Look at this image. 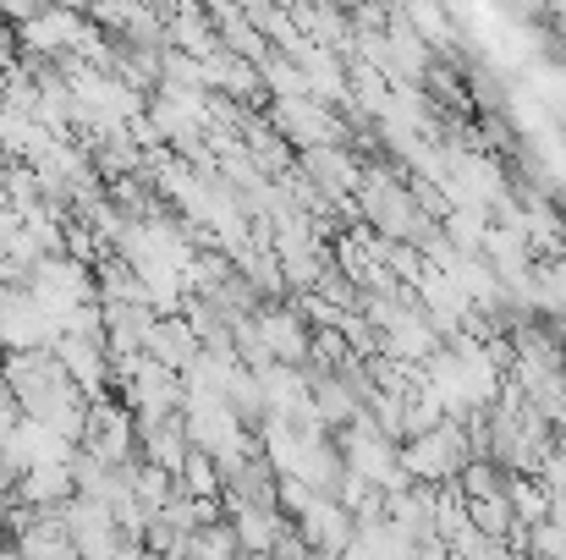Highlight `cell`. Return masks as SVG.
<instances>
[{"label": "cell", "instance_id": "1", "mask_svg": "<svg viewBox=\"0 0 566 560\" xmlns=\"http://www.w3.org/2000/svg\"><path fill=\"white\" fill-rule=\"evenodd\" d=\"M77 451L94 456V462H105V467H138V462H144V445H138V418H133V406L116 401V395L88 401V423H83Z\"/></svg>", "mask_w": 566, "mask_h": 560}, {"label": "cell", "instance_id": "2", "mask_svg": "<svg viewBox=\"0 0 566 560\" xmlns=\"http://www.w3.org/2000/svg\"><path fill=\"white\" fill-rule=\"evenodd\" d=\"M270 121H275V133H286L292 144H303V155L342 144V121H336L319 99H275Z\"/></svg>", "mask_w": 566, "mask_h": 560}, {"label": "cell", "instance_id": "3", "mask_svg": "<svg viewBox=\"0 0 566 560\" xmlns=\"http://www.w3.org/2000/svg\"><path fill=\"white\" fill-rule=\"evenodd\" d=\"M144 358H155L160 369H171V373H192L198 358H203V347H198V336H192V325L182 314H160L155 330H149V341H144Z\"/></svg>", "mask_w": 566, "mask_h": 560}, {"label": "cell", "instance_id": "4", "mask_svg": "<svg viewBox=\"0 0 566 560\" xmlns=\"http://www.w3.org/2000/svg\"><path fill=\"white\" fill-rule=\"evenodd\" d=\"M17 560H77L66 517H61V511H39L33 528L17 533Z\"/></svg>", "mask_w": 566, "mask_h": 560}, {"label": "cell", "instance_id": "5", "mask_svg": "<svg viewBox=\"0 0 566 560\" xmlns=\"http://www.w3.org/2000/svg\"><path fill=\"white\" fill-rule=\"evenodd\" d=\"M138 445H144V462L166 467L171 478H182V467H188V456H192V440H188V423L182 418H166V423L138 429Z\"/></svg>", "mask_w": 566, "mask_h": 560}, {"label": "cell", "instance_id": "6", "mask_svg": "<svg viewBox=\"0 0 566 560\" xmlns=\"http://www.w3.org/2000/svg\"><path fill=\"white\" fill-rule=\"evenodd\" d=\"M270 560H319V550H314V545L303 539V528L292 522V528H286V533L275 539V550H270Z\"/></svg>", "mask_w": 566, "mask_h": 560}, {"label": "cell", "instance_id": "7", "mask_svg": "<svg viewBox=\"0 0 566 560\" xmlns=\"http://www.w3.org/2000/svg\"><path fill=\"white\" fill-rule=\"evenodd\" d=\"M6 517H11V511H6V506H0V528H6Z\"/></svg>", "mask_w": 566, "mask_h": 560}, {"label": "cell", "instance_id": "8", "mask_svg": "<svg viewBox=\"0 0 566 560\" xmlns=\"http://www.w3.org/2000/svg\"><path fill=\"white\" fill-rule=\"evenodd\" d=\"M512 560H534V556H512Z\"/></svg>", "mask_w": 566, "mask_h": 560}]
</instances>
